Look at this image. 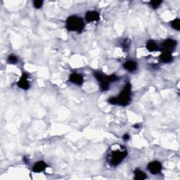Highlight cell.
I'll use <instances>...</instances> for the list:
<instances>
[{
    "label": "cell",
    "instance_id": "obj_1",
    "mask_svg": "<svg viewBox=\"0 0 180 180\" xmlns=\"http://www.w3.org/2000/svg\"><path fill=\"white\" fill-rule=\"evenodd\" d=\"M131 101V85L129 82H127L124 86L123 91L117 97H111L109 99L110 104H118L122 106H126L129 105Z\"/></svg>",
    "mask_w": 180,
    "mask_h": 180
},
{
    "label": "cell",
    "instance_id": "obj_2",
    "mask_svg": "<svg viewBox=\"0 0 180 180\" xmlns=\"http://www.w3.org/2000/svg\"><path fill=\"white\" fill-rule=\"evenodd\" d=\"M118 146V147L115 148H112L108 156V160H109V164L113 167H115L120 164L127 155L126 149L123 146Z\"/></svg>",
    "mask_w": 180,
    "mask_h": 180
},
{
    "label": "cell",
    "instance_id": "obj_3",
    "mask_svg": "<svg viewBox=\"0 0 180 180\" xmlns=\"http://www.w3.org/2000/svg\"><path fill=\"white\" fill-rule=\"evenodd\" d=\"M66 28L70 31L77 32H82L85 28V23L83 19L77 16H71L66 20Z\"/></svg>",
    "mask_w": 180,
    "mask_h": 180
},
{
    "label": "cell",
    "instance_id": "obj_4",
    "mask_svg": "<svg viewBox=\"0 0 180 180\" xmlns=\"http://www.w3.org/2000/svg\"><path fill=\"white\" fill-rule=\"evenodd\" d=\"M95 77L98 80L99 84H100V87L102 91H108L109 89V82L108 80V76L104 75L100 73V72H95Z\"/></svg>",
    "mask_w": 180,
    "mask_h": 180
},
{
    "label": "cell",
    "instance_id": "obj_5",
    "mask_svg": "<svg viewBox=\"0 0 180 180\" xmlns=\"http://www.w3.org/2000/svg\"><path fill=\"white\" fill-rule=\"evenodd\" d=\"M177 46V41L172 39H168L161 44L160 50L163 52H170L174 49H175ZM171 53V52H170Z\"/></svg>",
    "mask_w": 180,
    "mask_h": 180
},
{
    "label": "cell",
    "instance_id": "obj_6",
    "mask_svg": "<svg viewBox=\"0 0 180 180\" xmlns=\"http://www.w3.org/2000/svg\"><path fill=\"white\" fill-rule=\"evenodd\" d=\"M147 168L151 174H158L162 170V165L159 161H153L148 163Z\"/></svg>",
    "mask_w": 180,
    "mask_h": 180
},
{
    "label": "cell",
    "instance_id": "obj_7",
    "mask_svg": "<svg viewBox=\"0 0 180 180\" xmlns=\"http://www.w3.org/2000/svg\"><path fill=\"white\" fill-rule=\"evenodd\" d=\"M85 19L88 23L97 22L100 19V15L96 11H90V12H87V13H86Z\"/></svg>",
    "mask_w": 180,
    "mask_h": 180
},
{
    "label": "cell",
    "instance_id": "obj_8",
    "mask_svg": "<svg viewBox=\"0 0 180 180\" xmlns=\"http://www.w3.org/2000/svg\"><path fill=\"white\" fill-rule=\"evenodd\" d=\"M17 85L18 86V87H20L21 89H23V90H27L30 88V83L27 80V75L26 73H23L22 75V76L21 77V79L17 83Z\"/></svg>",
    "mask_w": 180,
    "mask_h": 180
},
{
    "label": "cell",
    "instance_id": "obj_9",
    "mask_svg": "<svg viewBox=\"0 0 180 180\" xmlns=\"http://www.w3.org/2000/svg\"><path fill=\"white\" fill-rule=\"evenodd\" d=\"M69 80H70L71 82L76 84L77 85H81L84 82V79H83V77L81 75L75 73L71 75L70 77H69Z\"/></svg>",
    "mask_w": 180,
    "mask_h": 180
},
{
    "label": "cell",
    "instance_id": "obj_10",
    "mask_svg": "<svg viewBox=\"0 0 180 180\" xmlns=\"http://www.w3.org/2000/svg\"><path fill=\"white\" fill-rule=\"evenodd\" d=\"M46 167L47 166H46V163H44V161H38L32 167V172H34V173H41V172L45 170Z\"/></svg>",
    "mask_w": 180,
    "mask_h": 180
},
{
    "label": "cell",
    "instance_id": "obj_11",
    "mask_svg": "<svg viewBox=\"0 0 180 180\" xmlns=\"http://www.w3.org/2000/svg\"><path fill=\"white\" fill-rule=\"evenodd\" d=\"M123 67L127 71L134 72L137 70V65L135 61H128L124 63Z\"/></svg>",
    "mask_w": 180,
    "mask_h": 180
},
{
    "label": "cell",
    "instance_id": "obj_12",
    "mask_svg": "<svg viewBox=\"0 0 180 180\" xmlns=\"http://www.w3.org/2000/svg\"><path fill=\"white\" fill-rule=\"evenodd\" d=\"M160 59L163 63H168L173 61V57L170 52H163L160 56Z\"/></svg>",
    "mask_w": 180,
    "mask_h": 180
},
{
    "label": "cell",
    "instance_id": "obj_13",
    "mask_svg": "<svg viewBox=\"0 0 180 180\" xmlns=\"http://www.w3.org/2000/svg\"><path fill=\"white\" fill-rule=\"evenodd\" d=\"M147 178L146 174L144 173L143 171L139 170V169H137L136 170L134 171V179L137 180H144Z\"/></svg>",
    "mask_w": 180,
    "mask_h": 180
},
{
    "label": "cell",
    "instance_id": "obj_14",
    "mask_svg": "<svg viewBox=\"0 0 180 180\" xmlns=\"http://www.w3.org/2000/svg\"><path fill=\"white\" fill-rule=\"evenodd\" d=\"M146 48L149 51H154L158 49V44L153 40H149L146 43Z\"/></svg>",
    "mask_w": 180,
    "mask_h": 180
},
{
    "label": "cell",
    "instance_id": "obj_15",
    "mask_svg": "<svg viewBox=\"0 0 180 180\" xmlns=\"http://www.w3.org/2000/svg\"><path fill=\"white\" fill-rule=\"evenodd\" d=\"M171 26L174 30H180V20L179 19L176 18V19H174V21H172Z\"/></svg>",
    "mask_w": 180,
    "mask_h": 180
},
{
    "label": "cell",
    "instance_id": "obj_16",
    "mask_svg": "<svg viewBox=\"0 0 180 180\" xmlns=\"http://www.w3.org/2000/svg\"><path fill=\"white\" fill-rule=\"evenodd\" d=\"M162 1H160V0H154V1H151L150 2V5L153 9H156L158 7L160 4L162 3Z\"/></svg>",
    "mask_w": 180,
    "mask_h": 180
},
{
    "label": "cell",
    "instance_id": "obj_17",
    "mask_svg": "<svg viewBox=\"0 0 180 180\" xmlns=\"http://www.w3.org/2000/svg\"><path fill=\"white\" fill-rule=\"evenodd\" d=\"M18 57L13 54L9 55V57H8V61L11 63H16L18 62Z\"/></svg>",
    "mask_w": 180,
    "mask_h": 180
},
{
    "label": "cell",
    "instance_id": "obj_18",
    "mask_svg": "<svg viewBox=\"0 0 180 180\" xmlns=\"http://www.w3.org/2000/svg\"><path fill=\"white\" fill-rule=\"evenodd\" d=\"M43 4V2L41 1V0H36L34 2H33V5H34V7L35 9H40Z\"/></svg>",
    "mask_w": 180,
    "mask_h": 180
},
{
    "label": "cell",
    "instance_id": "obj_19",
    "mask_svg": "<svg viewBox=\"0 0 180 180\" xmlns=\"http://www.w3.org/2000/svg\"><path fill=\"white\" fill-rule=\"evenodd\" d=\"M122 45H123V46L124 48H126V49H128L129 48V41L128 40H123V42L122 43Z\"/></svg>",
    "mask_w": 180,
    "mask_h": 180
},
{
    "label": "cell",
    "instance_id": "obj_20",
    "mask_svg": "<svg viewBox=\"0 0 180 180\" xmlns=\"http://www.w3.org/2000/svg\"><path fill=\"white\" fill-rule=\"evenodd\" d=\"M123 139L124 140V141H128L129 139V135L128 134H124L123 135Z\"/></svg>",
    "mask_w": 180,
    "mask_h": 180
},
{
    "label": "cell",
    "instance_id": "obj_21",
    "mask_svg": "<svg viewBox=\"0 0 180 180\" xmlns=\"http://www.w3.org/2000/svg\"><path fill=\"white\" fill-rule=\"evenodd\" d=\"M139 127H140L139 124H135V125H134V128H137V129H138V128H139Z\"/></svg>",
    "mask_w": 180,
    "mask_h": 180
}]
</instances>
